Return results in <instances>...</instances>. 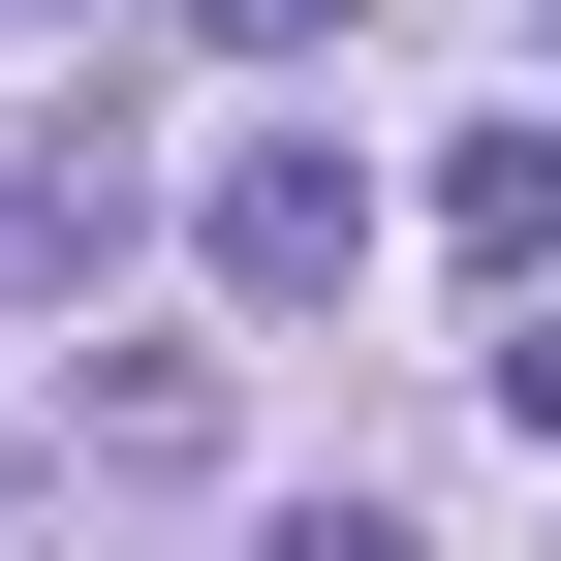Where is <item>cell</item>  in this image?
<instances>
[{
    "instance_id": "obj_6",
    "label": "cell",
    "mask_w": 561,
    "mask_h": 561,
    "mask_svg": "<svg viewBox=\"0 0 561 561\" xmlns=\"http://www.w3.org/2000/svg\"><path fill=\"white\" fill-rule=\"evenodd\" d=\"M187 32H219V62H312V32H343V0H187Z\"/></svg>"
},
{
    "instance_id": "obj_5",
    "label": "cell",
    "mask_w": 561,
    "mask_h": 561,
    "mask_svg": "<svg viewBox=\"0 0 561 561\" xmlns=\"http://www.w3.org/2000/svg\"><path fill=\"white\" fill-rule=\"evenodd\" d=\"M468 375H500V405H530V437H561V280H530V312H500V343H468Z\"/></svg>"
},
{
    "instance_id": "obj_1",
    "label": "cell",
    "mask_w": 561,
    "mask_h": 561,
    "mask_svg": "<svg viewBox=\"0 0 561 561\" xmlns=\"http://www.w3.org/2000/svg\"><path fill=\"white\" fill-rule=\"evenodd\" d=\"M187 250H219V312H343V280H375V157H343V125H250Z\"/></svg>"
},
{
    "instance_id": "obj_3",
    "label": "cell",
    "mask_w": 561,
    "mask_h": 561,
    "mask_svg": "<svg viewBox=\"0 0 561 561\" xmlns=\"http://www.w3.org/2000/svg\"><path fill=\"white\" fill-rule=\"evenodd\" d=\"M62 437H94V468H219V375H187V343H125V375H62Z\"/></svg>"
},
{
    "instance_id": "obj_7",
    "label": "cell",
    "mask_w": 561,
    "mask_h": 561,
    "mask_svg": "<svg viewBox=\"0 0 561 561\" xmlns=\"http://www.w3.org/2000/svg\"><path fill=\"white\" fill-rule=\"evenodd\" d=\"M280 561H405V500H280Z\"/></svg>"
},
{
    "instance_id": "obj_4",
    "label": "cell",
    "mask_w": 561,
    "mask_h": 561,
    "mask_svg": "<svg viewBox=\"0 0 561 561\" xmlns=\"http://www.w3.org/2000/svg\"><path fill=\"white\" fill-rule=\"evenodd\" d=\"M437 219H468V250L530 280V250H561V125H468V187H437Z\"/></svg>"
},
{
    "instance_id": "obj_2",
    "label": "cell",
    "mask_w": 561,
    "mask_h": 561,
    "mask_svg": "<svg viewBox=\"0 0 561 561\" xmlns=\"http://www.w3.org/2000/svg\"><path fill=\"white\" fill-rule=\"evenodd\" d=\"M125 219H157V157H125L94 94H62V125H0V312H94V250H125Z\"/></svg>"
},
{
    "instance_id": "obj_8",
    "label": "cell",
    "mask_w": 561,
    "mask_h": 561,
    "mask_svg": "<svg viewBox=\"0 0 561 561\" xmlns=\"http://www.w3.org/2000/svg\"><path fill=\"white\" fill-rule=\"evenodd\" d=\"M0 561H32V530H0Z\"/></svg>"
}]
</instances>
